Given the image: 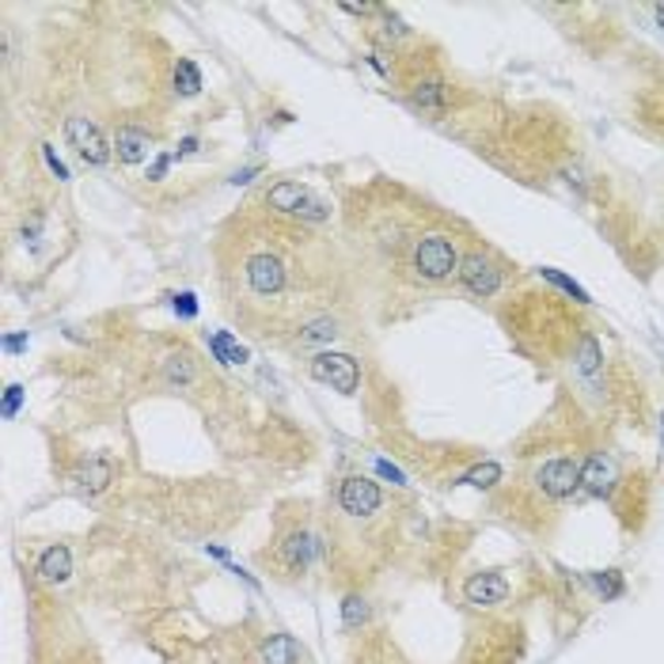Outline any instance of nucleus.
I'll return each instance as SVG.
<instances>
[{"label": "nucleus", "mask_w": 664, "mask_h": 664, "mask_svg": "<svg viewBox=\"0 0 664 664\" xmlns=\"http://www.w3.org/2000/svg\"><path fill=\"white\" fill-rule=\"evenodd\" d=\"M532 483H535V494H540L543 501L562 506V501H569L577 490H582V464L569 460V456L547 460L543 467H535Z\"/></svg>", "instance_id": "1"}, {"label": "nucleus", "mask_w": 664, "mask_h": 664, "mask_svg": "<svg viewBox=\"0 0 664 664\" xmlns=\"http://www.w3.org/2000/svg\"><path fill=\"white\" fill-rule=\"evenodd\" d=\"M339 509L350 520H373L384 509V490L368 475H350L339 486Z\"/></svg>", "instance_id": "2"}, {"label": "nucleus", "mask_w": 664, "mask_h": 664, "mask_svg": "<svg viewBox=\"0 0 664 664\" xmlns=\"http://www.w3.org/2000/svg\"><path fill=\"white\" fill-rule=\"evenodd\" d=\"M414 270L425 277V281H444V277L460 274V255L444 235H425L414 247Z\"/></svg>", "instance_id": "3"}, {"label": "nucleus", "mask_w": 664, "mask_h": 664, "mask_svg": "<svg viewBox=\"0 0 664 664\" xmlns=\"http://www.w3.org/2000/svg\"><path fill=\"white\" fill-rule=\"evenodd\" d=\"M319 551H323L319 535H312L308 528H292V532H285L281 540H277L274 558L285 574H308V566L319 558Z\"/></svg>", "instance_id": "4"}, {"label": "nucleus", "mask_w": 664, "mask_h": 664, "mask_svg": "<svg viewBox=\"0 0 664 664\" xmlns=\"http://www.w3.org/2000/svg\"><path fill=\"white\" fill-rule=\"evenodd\" d=\"M65 137H69V145L77 148V156L84 159V164L91 167H107L111 164V141L103 137V130H99L91 118H69L65 122Z\"/></svg>", "instance_id": "5"}, {"label": "nucleus", "mask_w": 664, "mask_h": 664, "mask_svg": "<svg viewBox=\"0 0 664 664\" xmlns=\"http://www.w3.org/2000/svg\"><path fill=\"white\" fill-rule=\"evenodd\" d=\"M312 376L342 395H353L361 384V368L350 353H319V357H312Z\"/></svg>", "instance_id": "6"}, {"label": "nucleus", "mask_w": 664, "mask_h": 664, "mask_svg": "<svg viewBox=\"0 0 664 664\" xmlns=\"http://www.w3.org/2000/svg\"><path fill=\"white\" fill-rule=\"evenodd\" d=\"M464 596L471 608H501L509 600V577L501 569H486V574H471L464 582Z\"/></svg>", "instance_id": "7"}, {"label": "nucleus", "mask_w": 664, "mask_h": 664, "mask_svg": "<svg viewBox=\"0 0 664 664\" xmlns=\"http://www.w3.org/2000/svg\"><path fill=\"white\" fill-rule=\"evenodd\" d=\"M460 281L467 285L475 297H494L501 285V270L498 263H494L490 255H483V251H471V255L460 258Z\"/></svg>", "instance_id": "8"}, {"label": "nucleus", "mask_w": 664, "mask_h": 664, "mask_svg": "<svg viewBox=\"0 0 664 664\" xmlns=\"http://www.w3.org/2000/svg\"><path fill=\"white\" fill-rule=\"evenodd\" d=\"M247 285L258 297H277L285 289V263L277 255H255L247 263Z\"/></svg>", "instance_id": "9"}, {"label": "nucleus", "mask_w": 664, "mask_h": 664, "mask_svg": "<svg viewBox=\"0 0 664 664\" xmlns=\"http://www.w3.org/2000/svg\"><path fill=\"white\" fill-rule=\"evenodd\" d=\"M582 486L596 498H608L616 490V467H611V460L604 452H593L582 464Z\"/></svg>", "instance_id": "10"}, {"label": "nucleus", "mask_w": 664, "mask_h": 664, "mask_svg": "<svg viewBox=\"0 0 664 664\" xmlns=\"http://www.w3.org/2000/svg\"><path fill=\"white\" fill-rule=\"evenodd\" d=\"M305 661V650L292 634H270L263 645H258V664H300Z\"/></svg>", "instance_id": "11"}, {"label": "nucleus", "mask_w": 664, "mask_h": 664, "mask_svg": "<svg viewBox=\"0 0 664 664\" xmlns=\"http://www.w3.org/2000/svg\"><path fill=\"white\" fill-rule=\"evenodd\" d=\"M114 153L122 164H141V159L148 156V133L137 130V125H122V130L114 133Z\"/></svg>", "instance_id": "12"}, {"label": "nucleus", "mask_w": 664, "mask_h": 664, "mask_svg": "<svg viewBox=\"0 0 664 664\" xmlns=\"http://www.w3.org/2000/svg\"><path fill=\"white\" fill-rule=\"evenodd\" d=\"M308 195H312V190H308V187H300V182L285 179V182H277V187H270V195H266V206L277 209V213L297 217V213H300V206H305V201H308Z\"/></svg>", "instance_id": "13"}, {"label": "nucleus", "mask_w": 664, "mask_h": 664, "mask_svg": "<svg viewBox=\"0 0 664 664\" xmlns=\"http://www.w3.org/2000/svg\"><path fill=\"white\" fill-rule=\"evenodd\" d=\"M73 574V558H69V547H49L46 554H42L38 562V577L46 585H65Z\"/></svg>", "instance_id": "14"}, {"label": "nucleus", "mask_w": 664, "mask_h": 664, "mask_svg": "<svg viewBox=\"0 0 664 664\" xmlns=\"http://www.w3.org/2000/svg\"><path fill=\"white\" fill-rule=\"evenodd\" d=\"M206 342H209V350H213V357L221 361V365H243V361L251 357L247 346H243L240 339H232L229 331H213V334H206Z\"/></svg>", "instance_id": "15"}, {"label": "nucleus", "mask_w": 664, "mask_h": 664, "mask_svg": "<svg viewBox=\"0 0 664 664\" xmlns=\"http://www.w3.org/2000/svg\"><path fill=\"white\" fill-rule=\"evenodd\" d=\"M111 478H114L111 460H91V464H84V467H80L77 483H80V490L99 494V490H107V483H111Z\"/></svg>", "instance_id": "16"}, {"label": "nucleus", "mask_w": 664, "mask_h": 664, "mask_svg": "<svg viewBox=\"0 0 664 664\" xmlns=\"http://www.w3.org/2000/svg\"><path fill=\"white\" fill-rule=\"evenodd\" d=\"M414 103L422 107V111L441 114L444 107H449V88H444L441 80H422V84L414 88Z\"/></svg>", "instance_id": "17"}, {"label": "nucleus", "mask_w": 664, "mask_h": 664, "mask_svg": "<svg viewBox=\"0 0 664 664\" xmlns=\"http://www.w3.org/2000/svg\"><path fill=\"white\" fill-rule=\"evenodd\" d=\"M164 376H167V384H175V388H187V384L195 380V361H190L187 353H175V357H167Z\"/></svg>", "instance_id": "18"}, {"label": "nucleus", "mask_w": 664, "mask_h": 664, "mask_svg": "<svg viewBox=\"0 0 664 664\" xmlns=\"http://www.w3.org/2000/svg\"><path fill=\"white\" fill-rule=\"evenodd\" d=\"M175 88H179L182 96H198V91H201V69L195 62L175 65Z\"/></svg>", "instance_id": "19"}, {"label": "nucleus", "mask_w": 664, "mask_h": 664, "mask_svg": "<svg viewBox=\"0 0 664 664\" xmlns=\"http://www.w3.org/2000/svg\"><path fill=\"white\" fill-rule=\"evenodd\" d=\"M334 334H339V323H334L331 316H319L312 323H305V334L300 339L305 342H334Z\"/></svg>", "instance_id": "20"}, {"label": "nucleus", "mask_w": 664, "mask_h": 664, "mask_svg": "<svg viewBox=\"0 0 664 664\" xmlns=\"http://www.w3.org/2000/svg\"><path fill=\"white\" fill-rule=\"evenodd\" d=\"M543 277H547L551 285H558L562 292H569V297H574L577 305H588V292L574 281V277H566V274H558V270H543Z\"/></svg>", "instance_id": "21"}, {"label": "nucleus", "mask_w": 664, "mask_h": 664, "mask_svg": "<svg viewBox=\"0 0 664 664\" xmlns=\"http://www.w3.org/2000/svg\"><path fill=\"white\" fill-rule=\"evenodd\" d=\"M600 346H596V339H585L582 342V353H577V365H582V373H596L600 368Z\"/></svg>", "instance_id": "22"}, {"label": "nucleus", "mask_w": 664, "mask_h": 664, "mask_svg": "<svg viewBox=\"0 0 664 664\" xmlns=\"http://www.w3.org/2000/svg\"><path fill=\"white\" fill-rule=\"evenodd\" d=\"M342 616H346V627H361L368 619V608L361 596H346V604H342Z\"/></svg>", "instance_id": "23"}, {"label": "nucleus", "mask_w": 664, "mask_h": 664, "mask_svg": "<svg viewBox=\"0 0 664 664\" xmlns=\"http://www.w3.org/2000/svg\"><path fill=\"white\" fill-rule=\"evenodd\" d=\"M498 478H501V467H498V464H483V467L471 471L467 483H471V486H494Z\"/></svg>", "instance_id": "24"}, {"label": "nucleus", "mask_w": 664, "mask_h": 664, "mask_svg": "<svg viewBox=\"0 0 664 664\" xmlns=\"http://www.w3.org/2000/svg\"><path fill=\"white\" fill-rule=\"evenodd\" d=\"M20 402H23V384H8V391H4V418H15Z\"/></svg>", "instance_id": "25"}, {"label": "nucleus", "mask_w": 664, "mask_h": 664, "mask_svg": "<svg viewBox=\"0 0 664 664\" xmlns=\"http://www.w3.org/2000/svg\"><path fill=\"white\" fill-rule=\"evenodd\" d=\"M175 316H182V319H195L198 316V300H195V292H182V297H175Z\"/></svg>", "instance_id": "26"}, {"label": "nucleus", "mask_w": 664, "mask_h": 664, "mask_svg": "<svg viewBox=\"0 0 664 664\" xmlns=\"http://www.w3.org/2000/svg\"><path fill=\"white\" fill-rule=\"evenodd\" d=\"M42 156H46L49 171H54V175H57V179H69V167H65V164H62V159H57V156H54V148H49V145H42Z\"/></svg>", "instance_id": "27"}, {"label": "nucleus", "mask_w": 664, "mask_h": 664, "mask_svg": "<svg viewBox=\"0 0 664 664\" xmlns=\"http://www.w3.org/2000/svg\"><path fill=\"white\" fill-rule=\"evenodd\" d=\"M171 159H175V156H156V159H153V167H148V179H153V182H156V179H164L167 167H171Z\"/></svg>", "instance_id": "28"}, {"label": "nucleus", "mask_w": 664, "mask_h": 664, "mask_svg": "<svg viewBox=\"0 0 664 664\" xmlns=\"http://www.w3.org/2000/svg\"><path fill=\"white\" fill-rule=\"evenodd\" d=\"M4 350H8V353L27 350V334H8V339H4Z\"/></svg>", "instance_id": "29"}, {"label": "nucleus", "mask_w": 664, "mask_h": 664, "mask_svg": "<svg viewBox=\"0 0 664 664\" xmlns=\"http://www.w3.org/2000/svg\"><path fill=\"white\" fill-rule=\"evenodd\" d=\"M376 467H380V475H388L391 483H399V486H402V475H399V471H395V467L388 464V460H380V464H376Z\"/></svg>", "instance_id": "30"}, {"label": "nucleus", "mask_w": 664, "mask_h": 664, "mask_svg": "<svg viewBox=\"0 0 664 664\" xmlns=\"http://www.w3.org/2000/svg\"><path fill=\"white\" fill-rule=\"evenodd\" d=\"M195 148H198V137H187V141H182V148H179V156H190Z\"/></svg>", "instance_id": "31"}, {"label": "nucleus", "mask_w": 664, "mask_h": 664, "mask_svg": "<svg viewBox=\"0 0 664 664\" xmlns=\"http://www.w3.org/2000/svg\"><path fill=\"white\" fill-rule=\"evenodd\" d=\"M653 20H657L661 31H664V4H653Z\"/></svg>", "instance_id": "32"}]
</instances>
